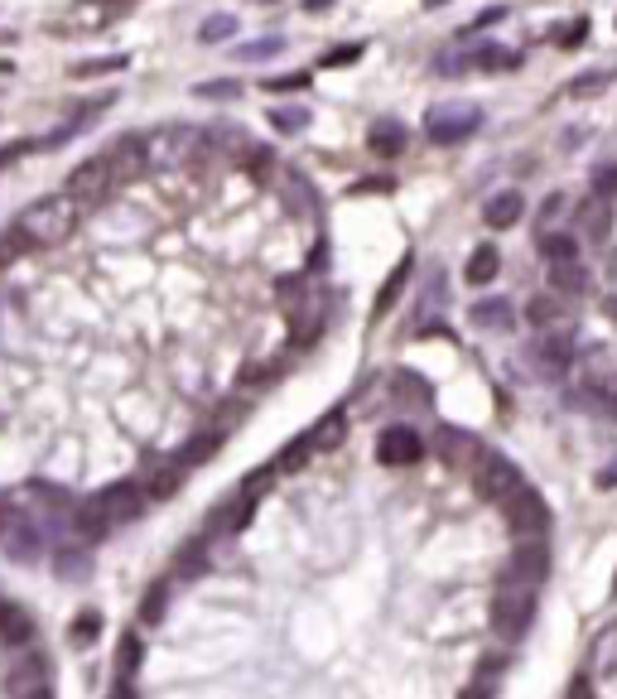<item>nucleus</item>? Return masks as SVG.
Instances as JSON below:
<instances>
[{
    "instance_id": "f704fd0d",
    "label": "nucleus",
    "mask_w": 617,
    "mask_h": 699,
    "mask_svg": "<svg viewBox=\"0 0 617 699\" xmlns=\"http://www.w3.org/2000/svg\"><path fill=\"white\" fill-rule=\"evenodd\" d=\"M102 10H121V5H135V0H97Z\"/></svg>"
},
{
    "instance_id": "20e7f679",
    "label": "nucleus",
    "mask_w": 617,
    "mask_h": 699,
    "mask_svg": "<svg viewBox=\"0 0 617 699\" xmlns=\"http://www.w3.org/2000/svg\"><path fill=\"white\" fill-rule=\"evenodd\" d=\"M425 126H430L434 145H463L468 135L483 126V111L473 107V102H444V107H434L425 116Z\"/></svg>"
},
{
    "instance_id": "a878e982",
    "label": "nucleus",
    "mask_w": 617,
    "mask_h": 699,
    "mask_svg": "<svg viewBox=\"0 0 617 699\" xmlns=\"http://www.w3.org/2000/svg\"><path fill=\"white\" fill-rule=\"evenodd\" d=\"M362 49H367V44H338L333 54H323V68H348V63L362 58Z\"/></svg>"
},
{
    "instance_id": "cd10ccee",
    "label": "nucleus",
    "mask_w": 617,
    "mask_h": 699,
    "mask_svg": "<svg viewBox=\"0 0 617 699\" xmlns=\"http://www.w3.org/2000/svg\"><path fill=\"white\" fill-rule=\"evenodd\" d=\"M593 193H598V198H617V164L593 169Z\"/></svg>"
},
{
    "instance_id": "423d86ee",
    "label": "nucleus",
    "mask_w": 617,
    "mask_h": 699,
    "mask_svg": "<svg viewBox=\"0 0 617 699\" xmlns=\"http://www.w3.org/2000/svg\"><path fill=\"white\" fill-rule=\"evenodd\" d=\"M92 507L102 511V521L107 526H116V521H131V516H140V507H145V492L135 483H116V487H107Z\"/></svg>"
},
{
    "instance_id": "4c0bfd02",
    "label": "nucleus",
    "mask_w": 617,
    "mask_h": 699,
    "mask_svg": "<svg viewBox=\"0 0 617 699\" xmlns=\"http://www.w3.org/2000/svg\"><path fill=\"white\" fill-rule=\"evenodd\" d=\"M430 5H434V0H430Z\"/></svg>"
},
{
    "instance_id": "39448f33",
    "label": "nucleus",
    "mask_w": 617,
    "mask_h": 699,
    "mask_svg": "<svg viewBox=\"0 0 617 699\" xmlns=\"http://www.w3.org/2000/svg\"><path fill=\"white\" fill-rule=\"evenodd\" d=\"M420 454H425V439L410 430V425H391V430H381V439H376V458L386 468H410V463H420Z\"/></svg>"
},
{
    "instance_id": "f3484780",
    "label": "nucleus",
    "mask_w": 617,
    "mask_h": 699,
    "mask_svg": "<svg viewBox=\"0 0 617 699\" xmlns=\"http://www.w3.org/2000/svg\"><path fill=\"white\" fill-rule=\"evenodd\" d=\"M473 323L478 328H511V304L507 299H478L473 304Z\"/></svg>"
},
{
    "instance_id": "f03ea898",
    "label": "nucleus",
    "mask_w": 617,
    "mask_h": 699,
    "mask_svg": "<svg viewBox=\"0 0 617 699\" xmlns=\"http://www.w3.org/2000/svg\"><path fill=\"white\" fill-rule=\"evenodd\" d=\"M198 150V131L193 126H155L145 135V164L150 169H169V164H188Z\"/></svg>"
},
{
    "instance_id": "bb28decb",
    "label": "nucleus",
    "mask_w": 617,
    "mask_h": 699,
    "mask_svg": "<svg viewBox=\"0 0 617 699\" xmlns=\"http://www.w3.org/2000/svg\"><path fill=\"white\" fill-rule=\"evenodd\" d=\"M584 39H589V20H574V25L555 29V44H560V49H574V44H584Z\"/></svg>"
},
{
    "instance_id": "ddd939ff",
    "label": "nucleus",
    "mask_w": 617,
    "mask_h": 699,
    "mask_svg": "<svg viewBox=\"0 0 617 699\" xmlns=\"http://www.w3.org/2000/svg\"><path fill=\"white\" fill-rule=\"evenodd\" d=\"M550 290H555V295H584V290H589V270L579 266V261L550 266Z\"/></svg>"
},
{
    "instance_id": "1a4fd4ad",
    "label": "nucleus",
    "mask_w": 617,
    "mask_h": 699,
    "mask_svg": "<svg viewBox=\"0 0 617 699\" xmlns=\"http://www.w3.org/2000/svg\"><path fill=\"white\" fill-rule=\"evenodd\" d=\"M410 270H415V256L405 251L401 261H396V270L386 275V285H381V295H376V304H372V319H386L391 309H396V299H401V290L410 285Z\"/></svg>"
},
{
    "instance_id": "0eeeda50",
    "label": "nucleus",
    "mask_w": 617,
    "mask_h": 699,
    "mask_svg": "<svg viewBox=\"0 0 617 699\" xmlns=\"http://www.w3.org/2000/svg\"><path fill=\"white\" fill-rule=\"evenodd\" d=\"M521 217H526V198H521V189H502L483 203V222L492 227V232H507V227H516Z\"/></svg>"
},
{
    "instance_id": "7ed1b4c3",
    "label": "nucleus",
    "mask_w": 617,
    "mask_h": 699,
    "mask_svg": "<svg viewBox=\"0 0 617 699\" xmlns=\"http://www.w3.org/2000/svg\"><path fill=\"white\" fill-rule=\"evenodd\" d=\"M116 184H121V174H116V164H111L107 155L78 164V169L68 174V193L78 198L82 208H102L111 193H116Z\"/></svg>"
},
{
    "instance_id": "473e14b6",
    "label": "nucleus",
    "mask_w": 617,
    "mask_h": 699,
    "mask_svg": "<svg viewBox=\"0 0 617 699\" xmlns=\"http://www.w3.org/2000/svg\"><path fill=\"white\" fill-rule=\"evenodd\" d=\"M304 10H309V15H323V10H333V0H304Z\"/></svg>"
},
{
    "instance_id": "5701e85b",
    "label": "nucleus",
    "mask_w": 617,
    "mask_h": 699,
    "mask_svg": "<svg viewBox=\"0 0 617 699\" xmlns=\"http://www.w3.org/2000/svg\"><path fill=\"white\" fill-rule=\"evenodd\" d=\"M237 34V15H208L203 25H198V39L203 44H222V39H232Z\"/></svg>"
},
{
    "instance_id": "aec40b11",
    "label": "nucleus",
    "mask_w": 617,
    "mask_h": 699,
    "mask_svg": "<svg viewBox=\"0 0 617 699\" xmlns=\"http://www.w3.org/2000/svg\"><path fill=\"white\" fill-rule=\"evenodd\" d=\"M280 49H285V39H280V34H266V39H251V44H242V49H237V58H242V63H270V58L280 54Z\"/></svg>"
},
{
    "instance_id": "c85d7f7f",
    "label": "nucleus",
    "mask_w": 617,
    "mask_h": 699,
    "mask_svg": "<svg viewBox=\"0 0 617 699\" xmlns=\"http://www.w3.org/2000/svg\"><path fill=\"white\" fill-rule=\"evenodd\" d=\"M603 82H608V73H584V78L569 82V92L574 97H593V92H603Z\"/></svg>"
},
{
    "instance_id": "9b49d317",
    "label": "nucleus",
    "mask_w": 617,
    "mask_h": 699,
    "mask_svg": "<svg viewBox=\"0 0 617 699\" xmlns=\"http://www.w3.org/2000/svg\"><path fill=\"white\" fill-rule=\"evenodd\" d=\"M497 270H502V251H497L492 242H483L478 251H473V256H468V266H463V280L483 290V285H492V280H497Z\"/></svg>"
},
{
    "instance_id": "9d476101",
    "label": "nucleus",
    "mask_w": 617,
    "mask_h": 699,
    "mask_svg": "<svg viewBox=\"0 0 617 699\" xmlns=\"http://www.w3.org/2000/svg\"><path fill=\"white\" fill-rule=\"evenodd\" d=\"M579 227H584V237H593V242H608V232H613V198H598L593 193L589 203L579 208Z\"/></svg>"
},
{
    "instance_id": "4468645a",
    "label": "nucleus",
    "mask_w": 617,
    "mask_h": 699,
    "mask_svg": "<svg viewBox=\"0 0 617 699\" xmlns=\"http://www.w3.org/2000/svg\"><path fill=\"white\" fill-rule=\"evenodd\" d=\"M516 63H521V54H507L502 44H483V49L468 54V68H478V73H507Z\"/></svg>"
},
{
    "instance_id": "dca6fc26",
    "label": "nucleus",
    "mask_w": 617,
    "mask_h": 699,
    "mask_svg": "<svg viewBox=\"0 0 617 699\" xmlns=\"http://www.w3.org/2000/svg\"><path fill=\"white\" fill-rule=\"evenodd\" d=\"M526 323H531V328H555V323H560V295L550 290V295L531 299V304H526Z\"/></svg>"
},
{
    "instance_id": "412c9836",
    "label": "nucleus",
    "mask_w": 617,
    "mask_h": 699,
    "mask_svg": "<svg viewBox=\"0 0 617 699\" xmlns=\"http://www.w3.org/2000/svg\"><path fill=\"white\" fill-rule=\"evenodd\" d=\"M237 160H242V169H246V174H256V179H266V174H270V164H275V150H270V145H251V140H246V150H242V155H237Z\"/></svg>"
},
{
    "instance_id": "c9c22d12",
    "label": "nucleus",
    "mask_w": 617,
    "mask_h": 699,
    "mask_svg": "<svg viewBox=\"0 0 617 699\" xmlns=\"http://www.w3.org/2000/svg\"><path fill=\"white\" fill-rule=\"evenodd\" d=\"M10 73H15V68H10V63H5V58H0V78H10Z\"/></svg>"
},
{
    "instance_id": "a211bd4d",
    "label": "nucleus",
    "mask_w": 617,
    "mask_h": 699,
    "mask_svg": "<svg viewBox=\"0 0 617 699\" xmlns=\"http://www.w3.org/2000/svg\"><path fill=\"white\" fill-rule=\"evenodd\" d=\"M564 213H569V198H564V193H550V198L540 203V213H536V232H540V237H545V232H560Z\"/></svg>"
},
{
    "instance_id": "f8f14e48",
    "label": "nucleus",
    "mask_w": 617,
    "mask_h": 699,
    "mask_svg": "<svg viewBox=\"0 0 617 699\" xmlns=\"http://www.w3.org/2000/svg\"><path fill=\"white\" fill-rule=\"evenodd\" d=\"M516 483H521V478H516V468H511V463H502V458H492L483 473H478V487H483L487 497H511V492H516Z\"/></svg>"
},
{
    "instance_id": "2f4dec72",
    "label": "nucleus",
    "mask_w": 617,
    "mask_h": 699,
    "mask_svg": "<svg viewBox=\"0 0 617 699\" xmlns=\"http://www.w3.org/2000/svg\"><path fill=\"white\" fill-rule=\"evenodd\" d=\"M25 150H29L25 140H10V145H0V169H10V164H15L20 155H25Z\"/></svg>"
},
{
    "instance_id": "e433bc0d",
    "label": "nucleus",
    "mask_w": 617,
    "mask_h": 699,
    "mask_svg": "<svg viewBox=\"0 0 617 699\" xmlns=\"http://www.w3.org/2000/svg\"><path fill=\"white\" fill-rule=\"evenodd\" d=\"M613 589H617V579H613Z\"/></svg>"
},
{
    "instance_id": "6ab92c4d",
    "label": "nucleus",
    "mask_w": 617,
    "mask_h": 699,
    "mask_svg": "<svg viewBox=\"0 0 617 699\" xmlns=\"http://www.w3.org/2000/svg\"><path fill=\"white\" fill-rule=\"evenodd\" d=\"M540 362H545L550 372H564V367L574 362V348H569V338H560V333H550V338L540 343Z\"/></svg>"
},
{
    "instance_id": "c756f323",
    "label": "nucleus",
    "mask_w": 617,
    "mask_h": 699,
    "mask_svg": "<svg viewBox=\"0 0 617 699\" xmlns=\"http://www.w3.org/2000/svg\"><path fill=\"white\" fill-rule=\"evenodd\" d=\"M20 251H29V242L20 237V232H10V237H0V266H10Z\"/></svg>"
},
{
    "instance_id": "4be33fe9",
    "label": "nucleus",
    "mask_w": 617,
    "mask_h": 699,
    "mask_svg": "<svg viewBox=\"0 0 617 699\" xmlns=\"http://www.w3.org/2000/svg\"><path fill=\"white\" fill-rule=\"evenodd\" d=\"M126 68V58L111 54V58H82V63H73V78H107V73H121Z\"/></svg>"
},
{
    "instance_id": "72a5a7b5",
    "label": "nucleus",
    "mask_w": 617,
    "mask_h": 699,
    "mask_svg": "<svg viewBox=\"0 0 617 699\" xmlns=\"http://www.w3.org/2000/svg\"><path fill=\"white\" fill-rule=\"evenodd\" d=\"M603 410H608V415H613V420H617V386H613V391H608V396H603Z\"/></svg>"
},
{
    "instance_id": "2eb2a0df",
    "label": "nucleus",
    "mask_w": 617,
    "mask_h": 699,
    "mask_svg": "<svg viewBox=\"0 0 617 699\" xmlns=\"http://www.w3.org/2000/svg\"><path fill=\"white\" fill-rule=\"evenodd\" d=\"M540 256H545L550 266H560V261H579V242H574L569 232H545V237H540Z\"/></svg>"
},
{
    "instance_id": "f257e3e1",
    "label": "nucleus",
    "mask_w": 617,
    "mask_h": 699,
    "mask_svg": "<svg viewBox=\"0 0 617 699\" xmlns=\"http://www.w3.org/2000/svg\"><path fill=\"white\" fill-rule=\"evenodd\" d=\"M82 208L73 193L63 189V193H44V198H34L25 213L15 217V227L10 232H20L29 246H58V242H68L73 232L82 227Z\"/></svg>"
},
{
    "instance_id": "6e6552de",
    "label": "nucleus",
    "mask_w": 617,
    "mask_h": 699,
    "mask_svg": "<svg viewBox=\"0 0 617 699\" xmlns=\"http://www.w3.org/2000/svg\"><path fill=\"white\" fill-rule=\"evenodd\" d=\"M405 145H410V135H405L401 121H376V126H367V150H372L376 160H401Z\"/></svg>"
},
{
    "instance_id": "b1692460",
    "label": "nucleus",
    "mask_w": 617,
    "mask_h": 699,
    "mask_svg": "<svg viewBox=\"0 0 617 699\" xmlns=\"http://www.w3.org/2000/svg\"><path fill=\"white\" fill-rule=\"evenodd\" d=\"M193 92H198V97H203V102H237V97H242V87H237V82H232V78H217V82H198V87H193Z\"/></svg>"
},
{
    "instance_id": "393cba45",
    "label": "nucleus",
    "mask_w": 617,
    "mask_h": 699,
    "mask_svg": "<svg viewBox=\"0 0 617 699\" xmlns=\"http://www.w3.org/2000/svg\"><path fill=\"white\" fill-rule=\"evenodd\" d=\"M270 126L285 131V135H299L304 126H309V111L304 107H280V111H270Z\"/></svg>"
},
{
    "instance_id": "7c9ffc66",
    "label": "nucleus",
    "mask_w": 617,
    "mask_h": 699,
    "mask_svg": "<svg viewBox=\"0 0 617 699\" xmlns=\"http://www.w3.org/2000/svg\"><path fill=\"white\" fill-rule=\"evenodd\" d=\"M270 92H304L309 87V73H290V78H275V82H266Z\"/></svg>"
}]
</instances>
